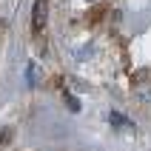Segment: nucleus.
I'll return each instance as SVG.
<instances>
[{"label":"nucleus","mask_w":151,"mask_h":151,"mask_svg":"<svg viewBox=\"0 0 151 151\" xmlns=\"http://www.w3.org/2000/svg\"><path fill=\"white\" fill-rule=\"evenodd\" d=\"M109 123L117 128V131H123V134H134V131H137V126L128 117H123L120 111H109Z\"/></svg>","instance_id":"obj_1"},{"label":"nucleus","mask_w":151,"mask_h":151,"mask_svg":"<svg viewBox=\"0 0 151 151\" xmlns=\"http://www.w3.org/2000/svg\"><path fill=\"white\" fill-rule=\"evenodd\" d=\"M46 12H49V6H46V0H37L32 9V29L34 32H40L43 23H46Z\"/></svg>","instance_id":"obj_2"},{"label":"nucleus","mask_w":151,"mask_h":151,"mask_svg":"<svg viewBox=\"0 0 151 151\" xmlns=\"http://www.w3.org/2000/svg\"><path fill=\"white\" fill-rule=\"evenodd\" d=\"M66 103L71 106V111H80V103H77L74 97H71V94H66Z\"/></svg>","instance_id":"obj_3"},{"label":"nucleus","mask_w":151,"mask_h":151,"mask_svg":"<svg viewBox=\"0 0 151 151\" xmlns=\"http://www.w3.org/2000/svg\"><path fill=\"white\" fill-rule=\"evenodd\" d=\"M9 137H12V131H9V128H0V145H3V143H6V140H9Z\"/></svg>","instance_id":"obj_4"}]
</instances>
